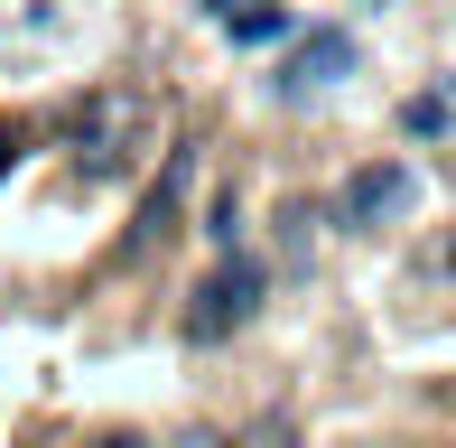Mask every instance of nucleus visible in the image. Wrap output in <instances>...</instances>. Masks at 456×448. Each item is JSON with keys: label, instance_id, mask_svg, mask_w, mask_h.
Returning a JSON list of instances; mask_svg holds the SVG:
<instances>
[{"label": "nucleus", "instance_id": "f257e3e1", "mask_svg": "<svg viewBox=\"0 0 456 448\" xmlns=\"http://www.w3.org/2000/svg\"><path fill=\"white\" fill-rule=\"evenodd\" d=\"M252 318H261V261H252V253H233V261H224V271L196 290V309H186V336L215 345V336L252 328Z\"/></svg>", "mask_w": 456, "mask_h": 448}, {"label": "nucleus", "instance_id": "f03ea898", "mask_svg": "<svg viewBox=\"0 0 456 448\" xmlns=\"http://www.w3.org/2000/svg\"><path fill=\"white\" fill-rule=\"evenodd\" d=\"M410 196H419V178H410L401 159H363V169L345 178L336 215H345V224H391V215H410Z\"/></svg>", "mask_w": 456, "mask_h": 448}, {"label": "nucleus", "instance_id": "7ed1b4c3", "mask_svg": "<svg viewBox=\"0 0 456 448\" xmlns=\"http://www.w3.org/2000/svg\"><path fill=\"white\" fill-rule=\"evenodd\" d=\"M345 75H354V37L345 29H307L298 56H289V75H280V94L298 104V94H326V85H345Z\"/></svg>", "mask_w": 456, "mask_h": 448}, {"label": "nucleus", "instance_id": "20e7f679", "mask_svg": "<svg viewBox=\"0 0 456 448\" xmlns=\"http://www.w3.org/2000/svg\"><path fill=\"white\" fill-rule=\"evenodd\" d=\"M224 29L252 47V37H280V29H289V10H242V19H224Z\"/></svg>", "mask_w": 456, "mask_h": 448}, {"label": "nucleus", "instance_id": "39448f33", "mask_svg": "<svg viewBox=\"0 0 456 448\" xmlns=\"http://www.w3.org/2000/svg\"><path fill=\"white\" fill-rule=\"evenodd\" d=\"M177 448H233L224 430H177Z\"/></svg>", "mask_w": 456, "mask_h": 448}, {"label": "nucleus", "instance_id": "423d86ee", "mask_svg": "<svg viewBox=\"0 0 456 448\" xmlns=\"http://www.w3.org/2000/svg\"><path fill=\"white\" fill-rule=\"evenodd\" d=\"M10 159H19V131H0V169H10Z\"/></svg>", "mask_w": 456, "mask_h": 448}, {"label": "nucleus", "instance_id": "0eeeda50", "mask_svg": "<svg viewBox=\"0 0 456 448\" xmlns=\"http://www.w3.org/2000/svg\"><path fill=\"white\" fill-rule=\"evenodd\" d=\"M102 448H150V439H102Z\"/></svg>", "mask_w": 456, "mask_h": 448}, {"label": "nucleus", "instance_id": "6e6552de", "mask_svg": "<svg viewBox=\"0 0 456 448\" xmlns=\"http://www.w3.org/2000/svg\"><path fill=\"white\" fill-rule=\"evenodd\" d=\"M447 271H456V253H447Z\"/></svg>", "mask_w": 456, "mask_h": 448}]
</instances>
